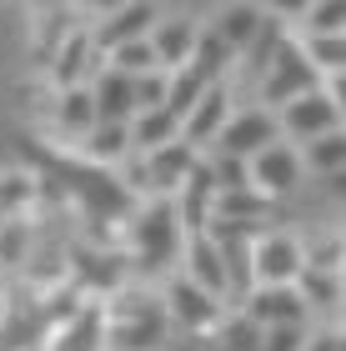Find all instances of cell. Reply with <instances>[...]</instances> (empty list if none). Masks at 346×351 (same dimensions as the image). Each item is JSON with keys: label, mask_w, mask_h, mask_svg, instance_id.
I'll return each mask as SVG.
<instances>
[{"label": "cell", "mask_w": 346, "mask_h": 351, "mask_svg": "<svg viewBox=\"0 0 346 351\" xmlns=\"http://www.w3.org/2000/svg\"><path fill=\"white\" fill-rule=\"evenodd\" d=\"M186 246V231H181V216H176V201L156 196L146 211H136V226H131V261L136 271H166L171 261L181 256Z\"/></svg>", "instance_id": "cell-1"}, {"label": "cell", "mask_w": 346, "mask_h": 351, "mask_svg": "<svg viewBox=\"0 0 346 351\" xmlns=\"http://www.w3.org/2000/svg\"><path fill=\"white\" fill-rule=\"evenodd\" d=\"M106 311V351H156L166 341V311L156 296H121V306Z\"/></svg>", "instance_id": "cell-2"}, {"label": "cell", "mask_w": 346, "mask_h": 351, "mask_svg": "<svg viewBox=\"0 0 346 351\" xmlns=\"http://www.w3.org/2000/svg\"><path fill=\"white\" fill-rule=\"evenodd\" d=\"M261 75H266V81H261V101L276 106V110L286 106V101H296V95H306V90H321V75L311 71V60L301 56V45H296L291 36L276 45V56L266 60ZM266 106H261V110H266Z\"/></svg>", "instance_id": "cell-3"}, {"label": "cell", "mask_w": 346, "mask_h": 351, "mask_svg": "<svg viewBox=\"0 0 346 351\" xmlns=\"http://www.w3.org/2000/svg\"><path fill=\"white\" fill-rule=\"evenodd\" d=\"M271 116H276V131L286 141H306V146L341 131V106L326 90H306V95H296V101H286L281 110H271Z\"/></svg>", "instance_id": "cell-4"}, {"label": "cell", "mask_w": 346, "mask_h": 351, "mask_svg": "<svg viewBox=\"0 0 346 351\" xmlns=\"http://www.w3.org/2000/svg\"><path fill=\"white\" fill-rule=\"evenodd\" d=\"M306 271V251L286 231H266L251 241V286H296Z\"/></svg>", "instance_id": "cell-5"}, {"label": "cell", "mask_w": 346, "mask_h": 351, "mask_svg": "<svg viewBox=\"0 0 346 351\" xmlns=\"http://www.w3.org/2000/svg\"><path fill=\"white\" fill-rule=\"evenodd\" d=\"M281 131H276V116L261 106L251 110H231V121L221 125V136H216V156H236V161H251L256 151L276 146Z\"/></svg>", "instance_id": "cell-6"}, {"label": "cell", "mask_w": 346, "mask_h": 351, "mask_svg": "<svg viewBox=\"0 0 346 351\" xmlns=\"http://www.w3.org/2000/svg\"><path fill=\"white\" fill-rule=\"evenodd\" d=\"M246 176H251V191H256L261 201H281V196H291V191L301 186V156H296L286 141H276V146H266L246 161Z\"/></svg>", "instance_id": "cell-7"}, {"label": "cell", "mask_w": 346, "mask_h": 351, "mask_svg": "<svg viewBox=\"0 0 346 351\" xmlns=\"http://www.w3.org/2000/svg\"><path fill=\"white\" fill-rule=\"evenodd\" d=\"M66 266H71V281H75V291H96V296H116L121 286H125V266L121 256H111V251H101V246H71L66 251Z\"/></svg>", "instance_id": "cell-8"}, {"label": "cell", "mask_w": 346, "mask_h": 351, "mask_svg": "<svg viewBox=\"0 0 346 351\" xmlns=\"http://www.w3.org/2000/svg\"><path fill=\"white\" fill-rule=\"evenodd\" d=\"M241 316L251 326H301L306 322V301L296 296V286H251L241 301Z\"/></svg>", "instance_id": "cell-9"}, {"label": "cell", "mask_w": 346, "mask_h": 351, "mask_svg": "<svg viewBox=\"0 0 346 351\" xmlns=\"http://www.w3.org/2000/svg\"><path fill=\"white\" fill-rule=\"evenodd\" d=\"M196 36L201 25L191 21V15H161V21L151 25V51H156V66H161L166 75L171 71H186L191 66V51H196Z\"/></svg>", "instance_id": "cell-10"}, {"label": "cell", "mask_w": 346, "mask_h": 351, "mask_svg": "<svg viewBox=\"0 0 346 351\" xmlns=\"http://www.w3.org/2000/svg\"><path fill=\"white\" fill-rule=\"evenodd\" d=\"M156 21H161V10H156V5H121V10H111L96 30H90V45H96V56L106 60L125 40H146Z\"/></svg>", "instance_id": "cell-11"}, {"label": "cell", "mask_w": 346, "mask_h": 351, "mask_svg": "<svg viewBox=\"0 0 346 351\" xmlns=\"http://www.w3.org/2000/svg\"><path fill=\"white\" fill-rule=\"evenodd\" d=\"M140 161H146V186H151V196H166V201H171V196L186 186L191 166L201 161V151H191L186 141H171V146L140 156Z\"/></svg>", "instance_id": "cell-12"}, {"label": "cell", "mask_w": 346, "mask_h": 351, "mask_svg": "<svg viewBox=\"0 0 346 351\" xmlns=\"http://www.w3.org/2000/svg\"><path fill=\"white\" fill-rule=\"evenodd\" d=\"M231 121V90L226 86H206V95L191 106V116L181 121V141L191 151H201V146H211L216 136H221V125Z\"/></svg>", "instance_id": "cell-13"}, {"label": "cell", "mask_w": 346, "mask_h": 351, "mask_svg": "<svg viewBox=\"0 0 346 351\" xmlns=\"http://www.w3.org/2000/svg\"><path fill=\"white\" fill-rule=\"evenodd\" d=\"M161 311H166V322H176V326H191V331H206L221 322V306L206 296V291H196L186 276H176L166 286V301H161Z\"/></svg>", "instance_id": "cell-14"}, {"label": "cell", "mask_w": 346, "mask_h": 351, "mask_svg": "<svg viewBox=\"0 0 346 351\" xmlns=\"http://www.w3.org/2000/svg\"><path fill=\"white\" fill-rule=\"evenodd\" d=\"M40 351H106V311H101V301H86L66 326L51 331V341Z\"/></svg>", "instance_id": "cell-15"}, {"label": "cell", "mask_w": 346, "mask_h": 351, "mask_svg": "<svg viewBox=\"0 0 346 351\" xmlns=\"http://www.w3.org/2000/svg\"><path fill=\"white\" fill-rule=\"evenodd\" d=\"M181 256H186V281H191L196 291H206L216 306H221V301H226V266H221V251H216L206 236H186Z\"/></svg>", "instance_id": "cell-16"}, {"label": "cell", "mask_w": 346, "mask_h": 351, "mask_svg": "<svg viewBox=\"0 0 346 351\" xmlns=\"http://www.w3.org/2000/svg\"><path fill=\"white\" fill-rule=\"evenodd\" d=\"M90 106H96L101 125H131L136 116V81L121 71H101L96 86H90Z\"/></svg>", "instance_id": "cell-17"}, {"label": "cell", "mask_w": 346, "mask_h": 351, "mask_svg": "<svg viewBox=\"0 0 346 351\" xmlns=\"http://www.w3.org/2000/svg\"><path fill=\"white\" fill-rule=\"evenodd\" d=\"M96 66H101V56H96V45H90V30H71V36L60 40V51H55V86L81 90Z\"/></svg>", "instance_id": "cell-18"}, {"label": "cell", "mask_w": 346, "mask_h": 351, "mask_svg": "<svg viewBox=\"0 0 346 351\" xmlns=\"http://www.w3.org/2000/svg\"><path fill=\"white\" fill-rule=\"evenodd\" d=\"M231 66H236V51L216 36L211 25H201L196 51H191V66H186V71H191L201 86H226V71H231Z\"/></svg>", "instance_id": "cell-19"}, {"label": "cell", "mask_w": 346, "mask_h": 351, "mask_svg": "<svg viewBox=\"0 0 346 351\" xmlns=\"http://www.w3.org/2000/svg\"><path fill=\"white\" fill-rule=\"evenodd\" d=\"M125 131H131V151L136 156H151V151L171 146V141H181V121L171 116V110H136Z\"/></svg>", "instance_id": "cell-20"}, {"label": "cell", "mask_w": 346, "mask_h": 351, "mask_svg": "<svg viewBox=\"0 0 346 351\" xmlns=\"http://www.w3.org/2000/svg\"><path fill=\"white\" fill-rule=\"evenodd\" d=\"M261 25H266V10H261V5H221L211 30L231 45L236 56H241V51H251V40L261 36Z\"/></svg>", "instance_id": "cell-21"}, {"label": "cell", "mask_w": 346, "mask_h": 351, "mask_svg": "<svg viewBox=\"0 0 346 351\" xmlns=\"http://www.w3.org/2000/svg\"><path fill=\"white\" fill-rule=\"evenodd\" d=\"M81 151H86V166H111V161H125L131 156V131L125 125H90L81 136Z\"/></svg>", "instance_id": "cell-22"}, {"label": "cell", "mask_w": 346, "mask_h": 351, "mask_svg": "<svg viewBox=\"0 0 346 351\" xmlns=\"http://www.w3.org/2000/svg\"><path fill=\"white\" fill-rule=\"evenodd\" d=\"M55 121H60V131H71V136H86L90 125H96V106H90V86H81V90H60Z\"/></svg>", "instance_id": "cell-23"}, {"label": "cell", "mask_w": 346, "mask_h": 351, "mask_svg": "<svg viewBox=\"0 0 346 351\" xmlns=\"http://www.w3.org/2000/svg\"><path fill=\"white\" fill-rule=\"evenodd\" d=\"M40 196V181L30 171H0V216H21Z\"/></svg>", "instance_id": "cell-24"}, {"label": "cell", "mask_w": 346, "mask_h": 351, "mask_svg": "<svg viewBox=\"0 0 346 351\" xmlns=\"http://www.w3.org/2000/svg\"><path fill=\"white\" fill-rule=\"evenodd\" d=\"M106 71H121V75H151V71H161L156 66V51H151V40H125V45H116L111 56H106Z\"/></svg>", "instance_id": "cell-25"}, {"label": "cell", "mask_w": 346, "mask_h": 351, "mask_svg": "<svg viewBox=\"0 0 346 351\" xmlns=\"http://www.w3.org/2000/svg\"><path fill=\"white\" fill-rule=\"evenodd\" d=\"M30 246H36V226H25L21 216L0 221V266H25Z\"/></svg>", "instance_id": "cell-26"}, {"label": "cell", "mask_w": 346, "mask_h": 351, "mask_svg": "<svg viewBox=\"0 0 346 351\" xmlns=\"http://www.w3.org/2000/svg\"><path fill=\"white\" fill-rule=\"evenodd\" d=\"M201 95H206V86H201L191 71H171V81H166V110H171L176 121L191 116V106L201 101Z\"/></svg>", "instance_id": "cell-27"}, {"label": "cell", "mask_w": 346, "mask_h": 351, "mask_svg": "<svg viewBox=\"0 0 346 351\" xmlns=\"http://www.w3.org/2000/svg\"><path fill=\"white\" fill-rule=\"evenodd\" d=\"M301 56L311 60V71H326V75H341V60H346V40L341 36H311L301 45Z\"/></svg>", "instance_id": "cell-28"}, {"label": "cell", "mask_w": 346, "mask_h": 351, "mask_svg": "<svg viewBox=\"0 0 346 351\" xmlns=\"http://www.w3.org/2000/svg\"><path fill=\"white\" fill-rule=\"evenodd\" d=\"M341 161H346V141H341V131L311 141L306 156H301V166H317L321 176H341Z\"/></svg>", "instance_id": "cell-29"}, {"label": "cell", "mask_w": 346, "mask_h": 351, "mask_svg": "<svg viewBox=\"0 0 346 351\" xmlns=\"http://www.w3.org/2000/svg\"><path fill=\"white\" fill-rule=\"evenodd\" d=\"M206 166H211L216 196H236V191H251V176H246V161H236V156H206Z\"/></svg>", "instance_id": "cell-30"}, {"label": "cell", "mask_w": 346, "mask_h": 351, "mask_svg": "<svg viewBox=\"0 0 346 351\" xmlns=\"http://www.w3.org/2000/svg\"><path fill=\"white\" fill-rule=\"evenodd\" d=\"M301 21L311 36H341L346 10H341V0H321V5H301Z\"/></svg>", "instance_id": "cell-31"}, {"label": "cell", "mask_w": 346, "mask_h": 351, "mask_svg": "<svg viewBox=\"0 0 346 351\" xmlns=\"http://www.w3.org/2000/svg\"><path fill=\"white\" fill-rule=\"evenodd\" d=\"M166 71H151V75H136V110H166Z\"/></svg>", "instance_id": "cell-32"}, {"label": "cell", "mask_w": 346, "mask_h": 351, "mask_svg": "<svg viewBox=\"0 0 346 351\" xmlns=\"http://www.w3.org/2000/svg\"><path fill=\"white\" fill-rule=\"evenodd\" d=\"M221 337H226V346H231V351H261V326H251L241 311H236L231 322L221 326Z\"/></svg>", "instance_id": "cell-33"}, {"label": "cell", "mask_w": 346, "mask_h": 351, "mask_svg": "<svg viewBox=\"0 0 346 351\" xmlns=\"http://www.w3.org/2000/svg\"><path fill=\"white\" fill-rule=\"evenodd\" d=\"M261 351H306V326H266Z\"/></svg>", "instance_id": "cell-34"}, {"label": "cell", "mask_w": 346, "mask_h": 351, "mask_svg": "<svg viewBox=\"0 0 346 351\" xmlns=\"http://www.w3.org/2000/svg\"><path fill=\"white\" fill-rule=\"evenodd\" d=\"M306 351H341V337H336V331H326V337L306 341Z\"/></svg>", "instance_id": "cell-35"}, {"label": "cell", "mask_w": 346, "mask_h": 351, "mask_svg": "<svg viewBox=\"0 0 346 351\" xmlns=\"http://www.w3.org/2000/svg\"><path fill=\"white\" fill-rule=\"evenodd\" d=\"M0 221H5V216H0Z\"/></svg>", "instance_id": "cell-36"}, {"label": "cell", "mask_w": 346, "mask_h": 351, "mask_svg": "<svg viewBox=\"0 0 346 351\" xmlns=\"http://www.w3.org/2000/svg\"><path fill=\"white\" fill-rule=\"evenodd\" d=\"M0 351H5V346H0Z\"/></svg>", "instance_id": "cell-37"}, {"label": "cell", "mask_w": 346, "mask_h": 351, "mask_svg": "<svg viewBox=\"0 0 346 351\" xmlns=\"http://www.w3.org/2000/svg\"><path fill=\"white\" fill-rule=\"evenodd\" d=\"M36 351H40V346H36Z\"/></svg>", "instance_id": "cell-38"}]
</instances>
